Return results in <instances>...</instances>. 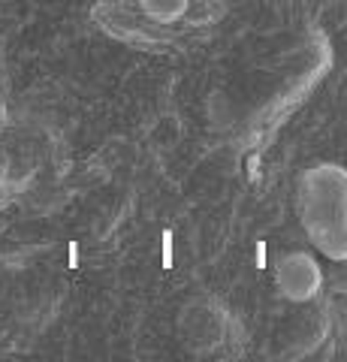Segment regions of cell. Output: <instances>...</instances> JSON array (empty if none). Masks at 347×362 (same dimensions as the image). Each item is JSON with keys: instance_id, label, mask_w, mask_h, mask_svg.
Listing matches in <instances>:
<instances>
[{"instance_id": "1", "label": "cell", "mask_w": 347, "mask_h": 362, "mask_svg": "<svg viewBox=\"0 0 347 362\" xmlns=\"http://www.w3.org/2000/svg\"><path fill=\"white\" fill-rule=\"evenodd\" d=\"M163 266H172V233H163Z\"/></svg>"}]
</instances>
